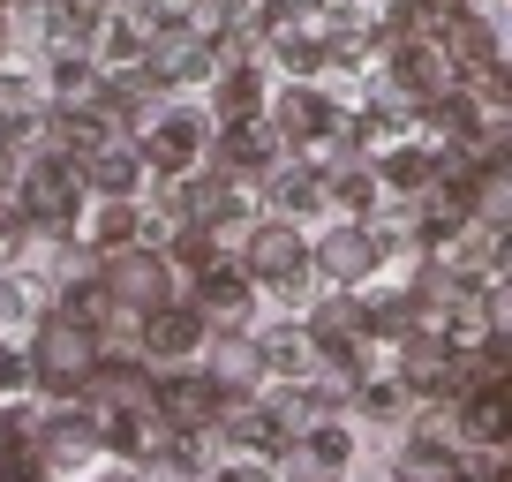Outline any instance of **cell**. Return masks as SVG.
<instances>
[{"label":"cell","mask_w":512,"mask_h":482,"mask_svg":"<svg viewBox=\"0 0 512 482\" xmlns=\"http://www.w3.org/2000/svg\"><path fill=\"white\" fill-rule=\"evenodd\" d=\"M98 362H106V354H98V332H91V324L61 317V309H53V317H38L31 377H38L46 392H83V385H91V370H98Z\"/></svg>","instance_id":"obj_1"},{"label":"cell","mask_w":512,"mask_h":482,"mask_svg":"<svg viewBox=\"0 0 512 482\" xmlns=\"http://www.w3.org/2000/svg\"><path fill=\"white\" fill-rule=\"evenodd\" d=\"M16 204H23V219H31V226H68V219H76V204H83V166L38 159L31 174L16 181Z\"/></svg>","instance_id":"obj_2"},{"label":"cell","mask_w":512,"mask_h":482,"mask_svg":"<svg viewBox=\"0 0 512 482\" xmlns=\"http://www.w3.org/2000/svg\"><path fill=\"white\" fill-rule=\"evenodd\" d=\"M241 264H249L256 279H272V287H294V279L309 272V241L294 234V219H256L249 249H241Z\"/></svg>","instance_id":"obj_3"},{"label":"cell","mask_w":512,"mask_h":482,"mask_svg":"<svg viewBox=\"0 0 512 482\" xmlns=\"http://www.w3.org/2000/svg\"><path fill=\"white\" fill-rule=\"evenodd\" d=\"M400 385L407 392H460V347L445 332H407L400 339Z\"/></svg>","instance_id":"obj_4"},{"label":"cell","mask_w":512,"mask_h":482,"mask_svg":"<svg viewBox=\"0 0 512 482\" xmlns=\"http://www.w3.org/2000/svg\"><path fill=\"white\" fill-rule=\"evenodd\" d=\"M106 294L128 309V317H151L159 302H174V294H166V257H151V249H121V257L106 264Z\"/></svg>","instance_id":"obj_5"},{"label":"cell","mask_w":512,"mask_h":482,"mask_svg":"<svg viewBox=\"0 0 512 482\" xmlns=\"http://www.w3.org/2000/svg\"><path fill=\"white\" fill-rule=\"evenodd\" d=\"M452 76H460V68H452V53H445V38H407L400 53H392V83H400L407 98H415V106H430V98H445L452 91Z\"/></svg>","instance_id":"obj_6"},{"label":"cell","mask_w":512,"mask_h":482,"mask_svg":"<svg viewBox=\"0 0 512 482\" xmlns=\"http://www.w3.org/2000/svg\"><path fill=\"white\" fill-rule=\"evenodd\" d=\"M151 407H159L166 430H211L226 407V392L211 385V377H166L159 392H151Z\"/></svg>","instance_id":"obj_7"},{"label":"cell","mask_w":512,"mask_h":482,"mask_svg":"<svg viewBox=\"0 0 512 482\" xmlns=\"http://www.w3.org/2000/svg\"><path fill=\"white\" fill-rule=\"evenodd\" d=\"M144 61H151V76H159V83H196V76H211L219 53H211V38H196L189 23H166V31L144 46Z\"/></svg>","instance_id":"obj_8"},{"label":"cell","mask_w":512,"mask_h":482,"mask_svg":"<svg viewBox=\"0 0 512 482\" xmlns=\"http://www.w3.org/2000/svg\"><path fill=\"white\" fill-rule=\"evenodd\" d=\"M317 264H324V279H339V287H362V279L384 264V241L369 234V226H332V234L317 241Z\"/></svg>","instance_id":"obj_9"},{"label":"cell","mask_w":512,"mask_h":482,"mask_svg":"<svg viewBox=\"0 0 512 482\" xmlns=\"http://www.w3.org/2000/svg\"><path fill=\"white\" fill-rule=\"evenodd\" d=\"M309 332H317L324 362H339V370H362V354H354V339L369 332V302H354V294H332V302L309 317Z\"/></svg>","instance_id":"obj_10"},{"label":"cell","mask_w":512,"mask_h":482,"mask_svg":"<svg viewBox=\"0 0 512 482\" xmlns=\"http://www.w3.org/2000/svg\"><path fill=\"white\" fill-rule=\"evenodd\" d=\"M204 324H211V317H204L196 302H159V309L144 317V347L159 354V362H181V354L204 347Z\"/></svg>","instance_id":"obj_11"},{"label":"cell","mask_w":512,"mask_h":482,"mask_svg":"<svg viewBox=\"0 0 512 482\" xmlns=\"http://www.w3.org/2000/svg\"><path fill=\"white\" fill-rule=\"evenodd\" d=\"M196 159H204V121H196V113H166V121H151L144 166H159V174H189Z\"/></svg>","instance_id":"obj_12"},{"label":"cell","mask_w":512,"mask_h":482,"mask_svg":"<svg viewBox=\"0 0 512 482\" xmlns=\"http://www.w3.org/2000/svg\"><path fill=\"white\" fill-rule=\"evenodd\" d=\"M83 181H91L98 196H128L136 181H144V151H128V144H113V136H98L91 151H83Z\"/></svg>","instance_id":"obj_13"},{"label":"cell","mask_w":512,"mask_h":482,"mask_svg":"<svg viewBox=\"0 0 512 482\" xmlns=\"http://www.w3.org/2000/svg\"><path fill=\"white\" fill-rule=\"evenodd\" d=\"M249 264H211L204 279H196V309H204L211 324H241L249 317Z\"/></svg>","instance_id":"obj_14"},{"label":"cell","mask_w":512,"mask_h":482,"mask_svg":"<svg viewBox=\"0 0 512 482\" xmlns=\"http://www.w3.org/2000/svg\"><path fill=\"white\" fill-rule=\"evenodd\" d=\"M151 392H159V385H151V377L136 370V362H98V370H91V385H83V400L113 415V407H151Z\"/></svg>","instance_id":"obj_15"},{"label":"cell","mask_w":512,"mask_h":482,"mask_svg":"<svg viewBox=\"0 0 512 482\" xmlns=\"http://www.w3.org/2000/svg\"><path fill=\"white\" fill-rule=\"evenodd\" d=\"M332 129H339V113L324 106L309 83H294V91L279 98V136H287V144H324Z\"/></svg>","instance_id":"obj_16"},{"label":"cell","mask_w":512,"mask_h":482,"mask_svg":"<svg viewBox=\"0 0 512 482\" xmlns=\"http://www.w3.org/2000/svg\"><path fill=\"white\" fill-rule=\"evenodd\" d=\"M272 129H264V113H256V121H226L219 129V166L226 174H264V166H272Z\"/></svg>","instance_id":"obj_17"},{"label":"cell","mask_w":512,"mask_h":482,"mask_svg":"<svg viewBox=\"0 0 512 482\" xmlns=\"http://www.w3.org/2000/svg\"><path fill=\"white\" fill-rule=\"evenodd\" d=\"M211 106H219V129H226V121H256V106H264V68H256V61H226Z\"/></svg>","instance_id":"obj_18"},{"label":"cell","mask_w":512,"mask_h":482,"mask_svg":"<svg viewBox=\"0 0 512 482\" xmlns=\"http://www.w3.org/2000/svg\"><path fill=\"white\" fill-rule=\"evenodd\" d=\"M437 38H445V53H452V68H460V76H482V68L497 61V31H490L482 16H452Z\"/></svg>","instance_id":"obj_19"},{"label":"cell","mask_w":512,"mask_h":482,"mask_svg":"<svg viewBox=\"0 0 512 482\" xmlns=\"http://www.w3.org/2000/svg\"><path fill=\"white\" fill-rule=\"evenodd\" d=\"M460 437H467V445H497V452H505V437H512V400H505V392H475V400L460 407Z\"/></svg>","instance_id":"obj_20"},{"label":"cell","mask_w":512,"mask_h":482,"mask_svg":"<svg viewBox=\"0 0 512 482\" xmlns=\"http://www.w3.org/2000/svg\"><path fill=\"white\" fill-rule=\"evenodd\" d=\"M91 53H98V68H106V76L136 68V53H144V23H136V16H106V23L91 31Z\"/></svg>","instance_id":"obj_21"},{"label":"cell","mask_w":512,"mask_h":482,"mask_svg":"<svg viewBox=\"0 0 512 482\" xmlns=\"http://www.w3.org/2000/svg\"><path fill=\"white\" fill-rule=\"evenodd\" d=\"M317 362H324L317 332H264V370H279V377H309Z\"/></svg>","instance_id":"obj_22"},{"label":"cell","mask_w":512,"mask_h":482,"mask_svg":"<svg viewBox=\"0 0 512 482\" xmlns=\"http://www.w3.org/2000/svg\"><path fill=\"white\" fill-rule=\"evenodd\" d=\"M324 189H332V181H324L317 166H279V174H272V204L287 211V219L317 211V204H324Z\"/></svg>","instance_id":"obj_23"},{"label":"cell","mask_w":512,"mask_h":482,"mask_svg":"<svg viewBox=\"0 0 512 482\" xmlns=\"http://www.w3.org/2000/svg\"><path fill=\"white\" fill-rule=\"evenodd\" d=\"M226 166H211V174H196L189 189H181V211H189L196 226H211V219H226V211H234V189H226Z\"/></svg>","instance_id":"obj_24"},{"label":"cell","mask_w":512,"mask_h":482,"mask_svg":"<svg viewBox=\"0 0 512 482\" xmlns=\"http://www.w3.org/2000/svg\"><path fill=\"white\" fill-rule=\"evenodd\" d=\"M98 249H106V257H121V249H136V241H151L144 234V219H136V204H128V196H113L106 211H98Z\"/></svg>","instance_id":"obj_25"},{"label":"cell","mask_w":512,"mask_h":482,"mask_svg":"<svg viewBox=\"0 0 512 482\" xmlns=\"http://www.w3.org/2000/svg\"><path fill=\"white\" fill-rule=\"evenodd\" d=\"M384 189H400V196L437 189V159L430 151H392V159H384Z\"/></svg>","instance_id":"obj_26"},{"label":"cell","mask_w":512,"mask_h":482,"mask_svg":"<svg viewBox=\"0 0 512 482\" xmlns=\"http://www.w3.org/2000/svg\"><path fill=\"white\" fill-rule=\"evenodd\" d=\"M422 113H430V129H437V136H475V129H482V106H475L467 91H445V98H430Z\"/></svg>","instance_id":"obj_27"},{"label":"cell","mask_w":512,"mask_h":482,"mask_svg":"<svg viewBox=\"0 0 512 482\" xmlns=\"http://www.w3.org/2000/svg\"><path fill=\"white\" fill-rule=\"evenodd\" d=\"M369 332H377V339H407V332H422L415 294H384V302H369Z\"/></svg>","instance_id":"obj_28"},{"label":"cell","mask_w":512,"mask_h":482,"mask_svg":"<svg viewBox=\"0 0 512 482\" xmlns=\"http://www.w3.org/2000/svg\"><path fill=\"white\" fill-rule=\"evenodd\" d=\"M113 294H106V279H98V287H68L61 294V317H76V324H91V332H106V317H113Z\"/></svg>","instance_id":"obj_29"},{"label":"cell","mask_w":512,"mask_h":482,"mask_svg":"<svg viewBox=\"0 0 512 482\" xmlns=\"http://www.w3.org/2000/svg\"><path fill=\"white\" fill-rule=\"evenodd\" d=\"M475 159H482V174H512V121H482L475 136Z\"/></svg>","instance_id":"obj_30"},{"label":"cell","mask_w":512,"mask_h":482,"mask_svg":"<svg viewBox=\"0 0 512 482\" xmlns=\"http://www.w3.org/2000/svg\"><path fill=\"white\" fill-rule=\"evenodd\" d=\"M377 181H384V174H369V166H339V174H332V196H339L347 211H369V204H377Z\"/></svg>","instance_id":"obj_31"},{"label":"cell","mask_w":512,"mask_h":482,"mask_svg":"<svg viewBox=\"0 0 512 482\" xmlns=\"http://www.w3.org/2000/svg\"><path fill=\"white\" fill-rule=\"evenodd\" d=\"M46 287H38V279H23V272H8L0 279V317H46Z\"/></svg>","instance_id":"obj_32"},{"label":"cell","mask_w":512,"mask_h":482,"mask_svg":"<svg viewBox=\"0 0 512 482\" xmlns=\"http://www.w3.org/2000/svg\"><path fill=\"white\" fill-rule=\"evenodd\" d=\"M196 0H128V16L144 23V31H166V23H189Z\"/></svg>","instance_id":"obj_33"},{"label":"cell","mask_w":512,"mask_h":482,"mask_svg":"<svg viewBox=\"0 0 512 482\" xmlns=\"http://www.w3.org/2000/svg\"><path fill=\"white\" fill-rule=\"evenodd\" d=\"M38 475H46L38 445H0V482H38Z\"/></svg>","instance_id":"obj_34"},{"label":"cell","mask_w":512,"mask_h":482,"mask_svg":"<svg viewBox=\"0 0 512 482\" xmlns=\"http://www.w3.org/2000/svg\"><path fill=\"white\" fill-rule=\"evenodd\" d=\"M309 452H317L324 467H347L354 445H347V430H339V422H317V430H309Z\"/></svg>","instance_id":"obj_35"},{"label":"cell","mask_w":512,"mask_h":482,"mask_svg":"<svg viewBox=\"0 0 512 482\" xmlns=\"http://www.w3.org/2000/svg\"><path fill=\"white\" fill-rule=\"evenodd\" d=\"M475 91H482V106H512V68H505V61H490V68L475 76Z\"/></svg>","instance_id":"obj_36"},{"label":"cell","mask_w":512,"mask_h":482,"mask_svg":"<svg viewBox=\"0 0 512 482\" xmlns=\"http://www.w3.org/2000/svg\"><path fill=\"white\" fill-rule=\"evenodd\" d=\"M23 377H31V370H23V354H16V347H0V392H16Z\"/></svg>","instance_id":"obj_37"},{"label":"cell","mask_w":512,"mask_h":482,"mask_svg":"<svg viewBox=\"0 0 512 482\" xmlns=\"http://www.w3.org/2000/svg\"><path fill=\"white\" fill-rule=\"evenodd\" d=\"M422 16H430V23H452V16H467V0H422Z\"/></svg>","instance_id":"obj_38"},{"label":"cell","mask_w":512,"mask_h":482,"mask_svg":"<svg viewBox=\"0 0 512 482\" xmlns=\"http://www.w3.org/2000/svg\"><path fill=\"white\" fill-rule=\"evenodd\" d=\"M16 181H23V174H16V144H0V196L16 189Z\"/></svg>","instance_id":"obj_39"},{"label":"cell","mask_w":512,"mask_h":482,"mask_svg":"<svg viewBox=\"0 0 512 482\" xmlns=\"http://www.w3.org/2000/svg\"><path fill=\"white\" fill-rule=\"evenodd\" d=\"M490 279H497V287H512V234L497 241V272H490Z\"/></svg>","instance_id":"obj_40"},{"label":"cell","mask_w":512,"mask_h":482,"mask_svg":"<svg viewBox=\"0 0 512 482\" xmlns=\"http://www.w3.org/2000/svg\"><path fill=\"white\" fill-rule=\"evenodd\" d=\"M219 482H272V475H264V467H226Z\"/></svg>","instance_id":"obj_41"},{"label":"cell","mask_w":512,"mask_h":482,"mask_svg":"<svg viewBox=\"0 0 512 482\" xmlns=\"http://www.w3.org/2000/svg\"><path fill=\"white\" fill-rule=\"evenodd\" d=\"M309 8H324V0H279V16H309Z\"/></svg>","instance_id":"obj_42"},{"label":"cell","mask_w":512,"mask_h":482,"mask_svg":"<svg viewBox=\"0 0 512 482\" xmlns=\"http://www.w3.org/2000/svg\"><path fill=\"white\" fill-rule=\"evenodd\" d=\"M0 53H8V8H0Z\"/></svg>","instance_id":"obj_43"},{"label":"cell","mask_w":512,"mask_h":482,"mask_svg":"<svg viewBox=\"0 0 512 482\" xmlns=\"http://www.w3.org/2000/svg\"><path fill=\"white\" fill-rule=\"evenodd\" d=\"M0 8H23V0H0Z\"/></svg>","instance_id":"obj_44"},{"label":"cell","mask_w":512,"mask_h":482,"mask_svg":"<svg viewBox=\"0 0 512 482\" xmlns=\"http://www.w3.org/2000/svg\"><path fill=\"white\" fill-rule=\"evenodd\" d=\"M505 400H512V377H505Z\"/></svg>","instance_id":"obj_45"}]
</instances>
